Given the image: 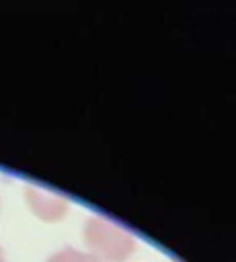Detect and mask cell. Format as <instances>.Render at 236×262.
<instances>
[{
    "instance_id": "obj_4",
    "label": "cell",
    "mask_w": 236,
    "mask_h": 262,
    "mask_svg": "<svg viewBox=\"0 0 236 262\" xmlns=\"http://www.w3.org/2000/svg\"><path fill=\"white\" fill-rule=\"evenodd\" d=\"M0 262H4V252H2V248H0Z\"/></svg>"
},
{
    "instance_id": "obj_1",
    "label": "cell",
    "mask_w": 236,
    "mask_h": 262,
    "mask_svg": "<svg viewBox=\"0 0 236 262\" xmlns=\"http://www.w3.org/2000/svg\"><path fill=\"white\" fill-rule=\"evenodd\" d=\"M82 239L88 250L86 254H90L96 262H125L135 252V237L103 215L86 219Z\"/></svg>"
},
{
    "instance_id": "obj_2",
    "label": "cell",
    "mask_w": 236,
    "mask_h": 262,
    "mask_svg": "<svg viewBox=\"0 0 236 262\" xmlns=\"http://www.w3.org/2000/svg\"><path fill=\"white\" fill-rule=\"evenodd\" d=\"M25 201L31 213L45 223L62 221L70 209L68 199H64L62 194L49 192L45 188H37V186H25Z\"/></svg>"
},
{
    "instance_id": "obj_3",
    "label": "cell",
    "mask_w": 236,
    "mask_h": 262,
    "mask_svg": "<svg viewBox=\"0 0 236 262\" xmlns=\"http://www.w3.org/2000/svg\"><path fill=\"white\" fill-rule=\"evenodd\" d=\"M47 262H96V260L86 252H80V250H76L72 246H66L64 250L51 254L47 258Z\"/></svg>"
}]
</instances>
